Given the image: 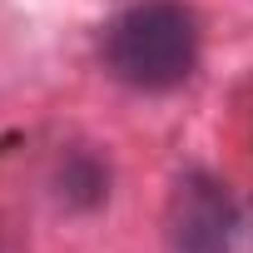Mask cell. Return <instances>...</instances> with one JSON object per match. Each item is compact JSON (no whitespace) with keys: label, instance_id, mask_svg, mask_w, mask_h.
I'll return each instance as SVG.
<instances>
[{"label":"cell","instance_id":"obj_1","mask_svg":"<svg viewBox=\"0 0 253 253\" xmlns=\"http://www.w3.org/2000/svg\"><path fill=\"white\" fill-rule=\"evenodd\" d=\"M104 65L119 84L164 94L179 89L199 65V20L179 0H139L104 30Z\"/></svg>","mask_w":253,"mask_h":253},{"label":"cell","instance_id":"obj_2","mask_svg":"<svg viewBox=\"0 0 253 253\" xmlns=\"http://www.w3.org/2000/svg\"><path fill=\"white\" fill-rule=\"evenodd\" d=\"M164 223H169V253H233L238 248V204L204 169H189L174 184Z\"/></svg>","mask_w":253,"mask_h":253}]
</instances>
